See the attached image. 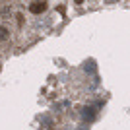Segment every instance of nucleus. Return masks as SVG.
Returning a JSON list of instances; mask_svg holds the SVG:
<instances>
[{
	"label": "nucleus",
	"mask_w": 130,
	"mask_h": 130,
	"mask_svg": "<svg viewBox=\"0 0 130 130\" xmlns=\"http://www.w3.org/2000/svg\"><path fill=\"white\" fill-rule=\"evenodd\" d=\"M74 2H76V4H84V2H86V0H74Z\"/></svg>",
	"instance_id": "2"
},
{
	"label": "nucleus",
	"mask_w": 130,
	"mask_h": 130,
	"mask_svg": "<svg viewBox=\"0 0 130 130\" xmlns=\"http://www.w3.org/2000/svg\"><path fill=\"white\" fill-rule=\"evenodd\" d=\"M47 10V2H43V0H41V2H31V6H29V12H31V14H43V12Z\"/></svg>",
	"instance_id": "1"
}]
</instances>
